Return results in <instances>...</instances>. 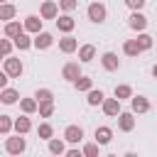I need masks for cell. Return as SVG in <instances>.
<instances>
[{"label":"cell","mask_w":157,"mask_h":157,"mask_svg":"<svg viewBox=\"0 0 157 157\" xmlns=\"http://www.w3.org/2000/svg\"><path fill=\"white\" fill-rule=\"evenodd\" d=\"M123 157H137V152H125Z\"/></svg>","instance_id":"ab89813d"},{"label":"cell","mask_w":157,"mask_h":157,"mask_svg":"<svg viewBox=\"0 0 157 157\" xmlns=\"http://www.w3.org/2000/svg\"><path fill=\"white\" fill-rule=\"evenodd\" d=\"M64 140L71 142V145H78V142L83 140V128H81V125H66V130H64Z\"/></svg>","instance_id":"7c38bea8"},{"label":"cell","mask_w":157,"mask_h":157,"mask_svg":"<svg viewBox=\"0 0 157 157\" xmlns=\"http://www.w3.org/2000/svg\"><path fill=\"white\" fill-rule=\"evenodd\" d=\"M74 88H76V91H86V93H88V91L93 88V78H91V76H78V78L74 81Z\"/></svg>","instance_id":"484cf974"},{"label":"cell","mask_w":157,"mask_h":157,"mask_svg":"<svg viewBox=\"0 0 157 157\" xmlns=\"http://www.w3.org/2000/svg\"><path fill=\"white\" fill-rule=\"evenodd\" d=\"M76 49H78V39H76V37L64 34V37L59 39V52H64V54H74Z\"/></svg>","instance_id":"4fadbf2b"},{"label":"cell","mask_w":157,"mask_h":157,"mask_svg":"<svg viewBox=\"0 0 157 157\" xmlns=\"http://www.w3.org/2000/svg\"><path fill=\"white\" fill-rule=\"evenodd\" d=\"M0 2H7V0H0Z\"/></svg>","instance_id":"ee69618b"},{"label":"cell","mask_w":157,"mask_h":157,"mask_svg":"<svg viewBox=\"0 0 157 157\" xmlns=\"http://www.w3.org/2000/svg\"><path fill=\"white\" fill-rule=\"evenodd\" d=\"M25 150H27V140H25L22 135H17V132H15L12 137L7 135V140H5V152H7V155H12V157H20Z\"/></svg>","instance_id":"6da1fadb"},{"label":"cell","mask_w":157,"mask_h":157,"mask_svg":"<svg viewBox=\"0 0 157 157\" xmlns=\"http://www.w3.org/2000/svg\"><path fill=\"white\" fill-rule=\"evenodd\" d=\"M49 155H66V145H64V140L52 137V140H49Z\"/></svg>","instance_id":"83f0119b"},{"label":"cell","mask_w":157,"mask_h":157,"mask_svg":"<svg viewBox=\"0 0 157 157\" xmlns=\"http://www.w3.org/2000/svg\"><path fill=\"white\" fill-rule=\"evenodd\" d=\"M128 27L135 29V32H145L147 29V17L142 15V10H132L130 17H128Z\"/></svg>","instance_id":"277c9868"},{"label":"cell","mask_w":157,"mask_h":157,"mask_svg":"<svg viewBox=\"0 0 157 157\" xmlns=\"http://www.w3.org/2000/svg\"><path fill=\"white\" fill-rule=\"evenodd\" d=\"M145 2H147V0H125V5H128L130 10H142Z\"/></svg>","instance_id":"8d00e7d4"},{"label":"cell","mask_w":157,"mask_h":157,"mask_svg":"<svg viewBox=\"0 0 157 157\" xmlns=\"http://www.w3.org/2000/svg\"><path fill=\"white\" fill-rule=\"evenodd\" d=\"M93 137H96V142H98V145H108V142L113 140V130H110L108 125H98V128H96V132H93Z\"/></svg>","instance_id":"2e32d148"},{"label":"cell","mask_w":157,"mask_h":157,"mask_svg":"<svg viewBox=\"0 0 157 157\" xmlns=\"http://www.w3.org/2000/svg\"><path fill=\"white\" fill-rule=\"evenodd\" d=\"M37 135H39L42 140H47V142H49V140L54 137V128H52L49 123H39V128H37Z\"/></svg>","instance_id":"f546056e"},{"label":"cell","mask_w":157,"mask_h":157,"mask_svg":"<svg viewBox=\"0 0 157 157\" xmlns=\"http://www.w3.org/2000/svg\"><path fill=\"white\" fill-rule=\"evenodd\" d=\"M120 103H123V101H118V98L113 96V98H105L101 108H103V113H105L108 118H118V115L123 113V108H120Z\"/></svg>","instance_id":"ba28073f"},{"label":"cell","mask_w":157,"mask_h":157,"mask_svg":"<svg viewBox=\"0 0 157 157\" xmlns=\"http://www.w3.org/2000/svg\"><path fill=\"white\" fill-rule=\"evenodd\" d=\"M15 15H17L15 5H10V2H0V20H2V22H10V20H15Z\"/></svg>","instance_id":"cb8c5ba5"},{"label":"cell","mask_w":157,"mask_h":157,"mask_svg":"<svg viewBox=\"0 0 157 157\" xmlns=\"http://www.w3.org/2000/svg\"><path fill=\"white\" fill-rule=\"evenodd\" d=\"M123 54H125V56H140L142 49H140L137 39H125V42H123Z\"/></svg>","instance_id":"ffe728a7"},{"label":"cell","mask_w":157,"mask_h":157,"mask_svg":"<svg viewBox=\"0 0 157 157\" xmlns=\"http://www.w3.org/2000/svg\"><path fill=\"white\" fill-rule=\"evenodd\" d=\"M101 64H103L105 71H118V69H120V59H118L115 52H105V54L101 56Z\"/></svg>","instance_id":"5bb4252c"},{"label":"cell","mask_w":157,"mask_h":157,"mask_svg":"<svg viewBox=\"0 0 157 157\" xmlns=\"http://www.w3.org/2000/svg\"><path fill=\"white\" fill-rule=\"evenodd\" d=\"M103 101H105V93H103L101 88H91L88 96H86V103L93 105V108H96V105H103Z\"/></svg>","instance_id":"44dd1931"},{"label":"cell","mask_w":157,"mask_h":157,"mask_svg":"<svg viewBox=\"0 0 157 157\" xmlns=\"http://www.w3.org/2000/svg\"><path fill=\"white\" fill-rule=\"evenodd\" d=\"M59 2H54V0H42V7H39V15H42V20H56L59 17Z\"/></svg>","instance_id":"5b68a950"},{"label":"cell","mask_w":157,"mask_h":157,"mask_svg":"<svg viewBox=\"0 0 157 157\" xmlns=\"http://www.w3.org/2000/svg\"><path fill=\"white\" fill-rule=\"evenodd\" d=\"M152 76H155V78H157V64H155V66H152Z\"/></svg>","instance_id":"60d3db41"},{"label":"cell","mask_w":157,"mask_h":157,"mask_svg":"<svg viewBox=\"0 0 157 157\" xmlns=\"http://www.w3.org/2000/svg\"><path fill=\"white\" fill-rule=\"evenodd\" d=\"M7 78H10V76L2 71V74H0V91H2V88H7Z\"/></svg>","instance_id":"f35d334b"},{"label":"cell","mask_w":157,"mask_h":157,"mask_svg":"<svg viewBox=\"0 0 157 157\" xmlns=\"http://www.w3.org/2000/svg\"><path fill=\"white\" fill-rule=\"evenodd\" d=\"M59 7H61L64 12H74V10L78 7V0H59Z\"/></svg>","instance_id":"d590c367"},{"label":"cell","mask_w":157,"mask_h":157,"mask_svg":"<svg viewBox=\"0 0 157 157\" xmlns=\"http://www.w3.org/2000/svg\"><path fill=\"white\" fill-rule=\"evenodd\" d=\"M42 15H27L25 20H22V25H25V32H29V34H39V32H44L42 29Z\"/></svg>","instance_id":"8992f818"},{"label":"cell","mask_w":157,"mask_h":157,"mask_svg":"<svg viewBox=\"0 0 157 157\" xmlns=\"http://www.w3.org/2000/svg\"><path fill=\"white\" fill-rule=\"evenodd\" d=\"M29 130H32V120H29L27 115L15 118V132H17V135H27Z\"/></svg>","instance_id":"7402d4cb"},{"label":"cell","mask_w":157,"mask_h":157,"mask_svg":"<svg viewBox=\"0 0 157 157\" xmlns=\"http://www.w3.org/2000/svg\"><path fill=\"white\" fill-rule=\"evenodd\" d=\"M52 157H61V155H52Z\"/></svg>","instance_id":"7bdbcfd3"},{"label":"cell","mask_w":157,"mask_h":157,"mask_svg":"<svg viewBox=\"0 0 157 157\" xmlns=\"http://www.w3.org/2000/svg\"><path fill=\"white\" fill-rule=\"evenodd\" d=\"M113 96H115L118 101H125V98H132V88H130L128 83H118V86H115V91H113Z\"/></svg>","instance_id":"4316f807"},{"label":"cell","mask_w":157,"mask_h":157,"mask_svg":"<svg viewBox=\"0 0 157 157\" xmlns=\"http://www.w3.org/2000/svg\"><path fill=\"white\" fill-rule=\"evenodd\" d=\"M2 71H5L10 78H20V76H22V71H25V66H22V61H20V59L7 56V59L2 61Z\"/></svg>","instance_id":"3957f363"},{"label":"cell","mask_w":157,"mask_h":157,"mask_svg":"<svg viewBox=\"0 0 157 157\" xmlns=\"http://www.w3.org/2000/svg\"><path fill=\"white\" fill-rule=\"evenodd\" d=\"M2 32H5L7 39H15V37H20V34L25 32V25H20L17 20H10V22H5V29H2Z\"/></svg>","instance_id":"9a60e30c"},{"label":"cell","mask_w":157,"mask_h":157,"mask_svg":"<svg viewBox=\"0 0 157 157\" xmlns=\"http://www.w3.org/2000/svg\"><path fill=\"white\" fill-rule=\"evenodd\" d=\"M98 147H101L98 142H86V145H83V155H86V157H101V155H98Z\"/></svg>","instance_id":"836d02e7"},{"label":"cell","mask_w":157,"mask_h":157,"mask_svg":"<svg viewBox=\"0 0 157 157\" xmlns=\"http://www.w3.org/2000/svg\"><path fill=\"white\" fill-rule=\"evenodd\" d=\"M105 157H118V155H105Z\"/></svg>","instance_id":"b9f144b4"},{"label":"cell","mask_w":157,"mask_h":157,"mask_svg":"<svg viewBox=\"0 0 157 157\" xmlns=\"http://www.w3.org/2000/svg\"><path fill=\"white\" fill-rule=\"evenodd\" d=\"M96 59V47L93 44H81L78 47V61L81 64H88V61H93Z\"/></svg>","instance_id":"e0dca14e"},{"label":"cell","mask_w":157,"mask_h":157,"mask_svg":"<svg viewBox=\"0 0 157 157\" xmlns=\"http://www.w3.org/2000/svg\"><path fill=\"white\" fill-rule=\"evenodd\" d=\"M78 76H83V74H81V64H78V61H66L64 69H61V78H66V81L74 83Z\"/></svg>","instance_id":"52a82bcc"},{"label":"cell","mask_w":157,"mask_h":157,"mask_svg":"<svg viewBox=\"0 0 157 157\" xmlns=\"http://www.w3.org/2000/svg\"><path fill=\"white\" fill-rule=\"evenodd\" d=\"M12 47H15V42H12V39H2V42H0V52H2V59H7V56H10Z\"/></svg>","instance_id":"e575fe53"},{"label":"cell","mask_w":157,"mask_h":157,"mask_svg":"<svg viewBox=\"0 0 157 157\" xmlns=\"http://www.w3.org/2000/svg\"><path fill=\"white\" fill-rule=\"evenodd\" d=\"M86 17H88L91 22L101 25V22H105V17H108V10H105V5H103L101 0H93V2L86 7Z\"/></svg>","instance_id":"7a4b0ae2"},{"label":"cell","mask_w":157,"mask_h":157,"mask_svg":"<svg viewBox=\"0 0 157 157\" xmlns=\"http://www.w3.org/2000/svg\"><path fill=\"white\" fill-rule=\"evenodd\" d=\"M12 130H15V120H12L10 115H0V132L7 137Z\"/></svg>","instance_id":"f1b7e54d"},{"label":"cell","mask_w":157,"mask_h":157,"mask_svg":"<svg viewBox=\"0 0 157 157\" xmlns=\"http://www.w3.org/2000/svg\"><path fill=\"white\" fill-rule=\"evenodd\" d=\"M130 110H132L135 115L147 113V110H150V101H147V96H132V98H130Z\"/></svg>","instance_id":"8fae6325"},{"label":"cell","mask_w":157,"mask_h":157,"mask_svg":"<svg viewBox=\"0 0 157 157\" xmlns=\"http://www.w3.org/2000/svg\"><path fill=\"white\" fill-rule=\"evenodd\" d=\"M64 157H86V155H83V150H76V147H74V150H66Z\"/></svg>","instance_id":"74e56055"},{"label":"cell","mask_w":157,"mask_h":157,"mask_svg":"<svg viewBox=\"0 0 157 157\" xmlns=\"http://www.w3.org/2000/svg\"><path fill=\"white\" fill-rule=\"evenodd\" d=\"M34 98L39 103H47V101H54V93H52V88H37L34 91Z\"/></svg>","instance_id":"1f68e13d"},{"label":"cell","mask_w":157,"mask_h":157,"mask_svg":"<svg viewBox=\"0 0 157 157\" xmlns=\"http://www.w3.org/2000/svg\"><path fill=\"white\" fill-rule=\"evenodd\" d=\"M54 44V37L49 34V32H39V34H34V49H49Z\"/></svg>","instance_id":"d6986e66"},{"label":"cell","mask_w":157,"mask_h":157,"mask_svg":"<svg viewBox=\"0 0 157 157\" xmlns=\"http://www.w3.org/2000/svg\"><path fill=\"white\" fill-rule=\"evenodd\" d=\"M54 115V101L39 103V118H52Z\"/></svg>","instance_id":"d6a6232c"},{"label":"cell","mask_w":157,"mask_h":157,"mask_svg":"<svg viewBox=\"0 0 157 157\" xmlns=\"http://www.w3.org/2000/svg\"><path fill=\"white\" fill-rule=\"evenodd\" d=\"M0 101H2L5 105H12V103H17V101H20V93H17L15 88H10V86H7V88H2V91H0Z\"/></svg>","instance_id":"603a6c76"},{"label":"cell","mask_w":157,"mask_h":157,"mask_svg":"<svg viewBox=\"0 0 157 157\" xmlns=\"http://www.w3.org/2000/svg\"><path fill=\"white\" fill-rule=\"evenodd\" d=\"M20 110L25 113V115H32V113H37L39 110V101L32 96V98H20Z\"/></svg>","instance_id":"ac0fdd59"},{"label":"cell","mask_w":157,"mask_h":157,"mask_svg":"<svg viewBox=\"0 0 157 157\" xmlns=\"http://www.w3.org/2000/svg\"><path fill=\"white\" fill-rule=\"evenodd\" d=\"M135 39H137V44H140V49H142V52L152 49V37H150L147 32H140V34H137Z\"/></svg>","instance_id":"4dcf8cb0"},{"label":"cell","mask_w":157,"mask_h":157,"mask_svg":"<svg viewBox=\"0 0 157 157\" xmlns=\"http://www.w3.org/2000/svg\"><path fill=\"white\" fill-rule=\"evenodd\" d=\"M74 27H76V20H74L69 12H64V15H59V17H56V29H59V32L71 34V32H74Z\"/></svg>","instance_id":"30bf717a"},{"label":"cell","mask_w":157,"mask_h":157,"mask_svg":"<svg viewBox=\"0 0 157 157\" xmlns=\"http://www.w3.org/2000/svg\"><path fill=\"white\" fill-rule=\"evenodd\" d=\"M132 128H135V113L132 110H123L118 115V130L120 132H130Z\"/></svg>","instance_id":"9c48e42d"},{"label":"cell","mask_w":157,"mask_h":157,"mask_svg":"<svg viewBox=\"0 0 157 157\" xmlns=\"http://www.w3.org/2000/svg\"><path fill=\"white\" fill-rule=\"evenodd\" d=\"M12 42H15V47H17L20 52H25V49H29V47H34V39H29V34H27V32H22L20 37H15Z\"/></svg>","instance_id":"d4e9b609"}]
</instances>
